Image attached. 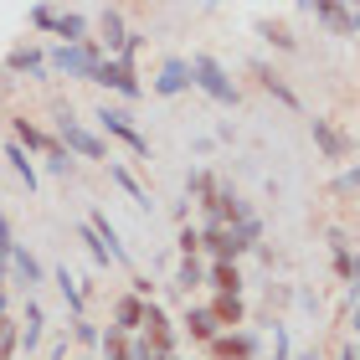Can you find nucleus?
Wrapping results in <instances>:
<instances>
[{
  "mask_svg": "<svg viewBox=\"0 0 360 360\" xmlns=\"http://www.w3.org/2000/svg\"><path fill=\"white\" fill-rule=\"evenodd\" d=\"M206 288L211 293H242V268L237 263H206Z\"/></svg>",
  "mask_w": 360,
  "mask_h": 360,
  "instance_id": "obj_23",
  "label": "nucleus"
},
{
  "mask_svg": "<svg viewBox=\"0 0 360 360\" xmlns=\"http://www.w3.org/2000/svg\"><path fill=\"white\" fill-rule=\"evenodd\" d=\"M93 83L98 88H108V93H119V98H144V83H139V72L129 68V62H119V57H103V68L93 72Z\"/></svg>",
  "mask_w": 360,
  "mask_h": 360,
  "instance_id": "obj_6",
  "label": "nucleus"
},
{
  "mask_svg": "<svg viewBox=\"0 0 360 360\" xmlns=\"http://www.w3.org/2000/svg\"><path fill=\"white\" fill-rule=\"evenodd\" d=\"M0 160H11V170H15V180H21L26 191H37V186H41V175H37V160H31V155H26L15 139L6 144V150H0Z\"/></svg>",
  "mask_w": 360,
  "mask_h": 360,
  "instance_id": "obj_20",
  "label": "nucleus"
},
{
  "mask_svg": "<svg viewBox=\"0 0 360 360\" xmlns=\"http://www.w3.org/2000/svg\"><path fill=\"white\" fill-rule=\"evenodd\" d=\"M108 175H113V180H119V186H124V195H129V201H134L139 211H150V206H155V201H150V191H144L139 180H134V175L124 170V165H113V160H108Z\"/></svg>",
  "mask_w": 360,
  "mask_h": 360,
  "instance_id": "obj_27",
  "label": "nucleus"
},
{
  "mask_svg": "<svg viewBox=\"0 0 360 360\" xmlns=\"http://www.w3.org/2000/svg\"><path fill=\"white\" fill-rule=\"evenodd\" d=\"M88 226L98 232V242H103V248H108V257H113V263H119V268H129V263H134V257H129V248L119 242V226L108 221V211H88Z\"/></svg>",
  "mask_w": 360,
  "mask_h": 360,
  "instance_id": "obj_14",
  "label": "nucleus"
},
{
  "mask_svg": "<svg viewBox=\"0 0 360 360\" xmlns=\"http://www.w3.org/2000/svg\"><path fill=\"white\" fill-rule=\"evenodd\" d=\"M252 77H257V88H263L268 98H278V103H283V108H293V113L304 108V98L293 93L288 83H283V72H273V68H263V62H257V68H252Z\"/></svg>",
  "mask_w": 360,
  "mask_h": 360,
  "instance_id": "obj_17",
  "label": "nucleus"
},
{
  "mask_svg": "<svg viewBox=\"0 0 360 360\" xmlns=\"http://www.w3.org/2000/svg\"><path fill=\"white\" fill-rule=\"evenodd\" d=\"M11 252H15V237H11V221H6V211H0V263H11Z\"/></svg>",
  "mask_w": 360,
  "mask_h": 360,
  "instance_id": "obj_38",
  "label": "nucleus"
},
{
  "mask_svg": "<svg viewBox=\"0 0 360 360\" xmlns=\"http://www.w3.org/2000/svg\"><path fill=\"white\" fill-rule=\"evenodd\" d=\"M350 324H355V340H360V304H355V314H350Z\"/></svg>",
  "mask_w": 360,
  "mask_h": 360,
  "instance_id": "obj_40",
  "label": "nucleus"
},
{
  "mask_svg": "<svg viewBox=\"0 0 360 360\" xmlns=\"http://www.w3.org/2000/svg\"><path fill=\"white\" fill-rule=\"evenodd\" d=\"M11 273H15V283H26V288H37L46 278V268L37 263V252H26L21 242H15V252H11Z\"/></svg>",
  "mask_w": 360,
  "mask_h": 360,
  "instance_id": "obj_22",
  "label": "nucleus"
},
{
  "mask_svg": "<svg viewBox=\"0 0 360 360\" xmlns=\"http://www.w3.org/2000/svg\"><path fill=\"white\" fill-rule=\"evenodd\" d=\"M77 237H83L88 242V252H93V263L98 268H113V257H108V248H103V242H98V232H93V226L83 221V226H77Z\"/></svg>",
  "mask_w": 360,
  "mask_h": 360,
  "instance_id": "obj_31",
  "label": "nucleus"
},
{
  "mask_svg": "<svg viewBox=\"0 0 360 360\" xmlns=\"http://www.w3.org/2000/svg\"><path fill=\"white\" fill-rule=\"evenodd\" d=\"M72 340H77V345H88V350H93L98 340H103V330H98V324H93V319L83 314V319H72Z\"/></svg>",
  "mask_w": 360,
  "mask_h": 360,
  "instance_id": "obj_34",
  "label": "nucleus"
},
{
  "mask_svg": "<svg viewBox=\"0 0 360 360\" xmlns=\"http://www.w3.org/2000/svg\"><path fill=\"white\" fill-rule=\"evenodd\" d=\"M52 37H62L57 46H83V41H93L88 37V15L83 11H57V31Z\"/></svg>",
  "mask_w": 360,
  "mask_h": 360,
  "instance_id": "obj_19",
  "label": "nucleus"
},
{
  "mask_svg": "<svg viewBox=\"0 0 360 360\" xmlns=\"http://www.w3.org/2000/svg\"><path fill=\"white\" fill-rule=\"evenodd\" d=\"M6 360H15V355H6Z\"/></svg>",
  "mask_w": 360,
  "mask_h": 360,
  "instance_id": "obj_43",
  "label": "nucleus"
},
{
  "mask_svg": "<svg viewBox=\"0 0 360 360\" xmlns=\"http://www.w3.org/2000/svg\"><path fill=\"white\" fill-rule=\"evenodd\" d=\"M175 248H180V257H201V226H180V237H175Z\"/></svg>",
  "mask_w": 360,
  "mask_h": 360,
  "instance_id": "obj_32",
  "label": "nucleus"
},
{
  "mask_svg": "<svg viewBox=\"0 0 360 360\" xmlns=\"http://www.w3.org/2000/svg\"><path fill=\"white\" fill-rule=\"evenodd\" d=\"M113 330L139 335V330H144V299H134V293H119V299H113Z\"/></svg>",
  "mask_w": 360,
  "mask_h": 360,
  "instance_id": "obj_18",
  "label": "nucleus"
},
{
  "mask_svg": "<svg viewBox=\"0 0 360 360\" xmlns=\"http://www.w3.org/2000/svg\"><path fill=\"white\" fill-rule=\"evenodd\" d=\"M31 26H37V31H57V11L52 6H37V11H31Z\"/></svg>",
  "mask_w": 360,
  "mask_h": 360,
  "instance_id": "obj_37",
  "label": "nucleus"
},
{
  "mask_svg": "<svg viewBox=\"0 0 360 360\" xmlns=\"http://www.w3.org/2000/svg\"><path fill=\"white\" fill-rule=\"evenodd\" d=\"M211 319L221 324V330H242V324H248V299H242V293H211Z\"/></svg>",
  "mask_w": 360,
  "mask_h": 360,
  "instance_id": "obj_12",
  "label": "nucleus"
},
{
  "mask_svg": "<svg viewBox=\"0 0 360 360\" xmlns=\"http://www.w3.org/2000/svg\"><path fill=\"white\" fill-rule=\"evenodd\" d=\"M41 160H46V170H52V175H72V170H77V160H72L68 150H62L57 139H52V150H46Z\"/></svg>",
  "mask_w": 360,
  "mask_h": 360,
  "instance_id": "obj_30",
  "label": "nucleus"
},
{
  "mask_svg": "<svg viewBox=\"0 0 360 360\" xmlns=\"http://www.w3.org/2000/svg\"><path fill=\"white\" fill-rule=\"evenodd\" d=\"M211 186H217V175H211V170H191V180H186V191L195 195V201H201V195H211Z\"/></svg>",
  "mask_w": 360,
  "mask_h": 360,
  "instance_id": "obj_35",
  "label": "nucleus"
},
{
  "mask_svg": "<svg viewBox=\"0 0 360 360\" xmlns=\"http://www.w3.org/2000/svg\"><path fill=\"white\" fill-rule=\"evenodd\" d=\"M11 134H15V144H21V150H26L31 160H37V155H46V150H52V134H46V129H41V124H31V119H26V113H15V119H11Z\"/></svg>",
  "mask_w": 360,
  "mask_h": 360,
  "instance_id": "obj_15",
  "label": "nucleus"
},
{
  "mask_svg": "<svg viewBox=\"0 0 360 360\" xmlns=\"http://www.w3.org/2000/svg\"><path fill=\"white\" fill-rule=\"evenodd\" d=\"M129 345H134V335H124V330H103V340H98V350H103V360H129Z\"/></svg>",
  "mask_w": 360,
  "mask_h": 360,
  "instance_id": "obj_28",
  "label": "nucleus"
},
{
  "mask_svg": "<svg viewBox=\"0 0 360 360\" xmlns=\"http://www.w3.org/2000/svg\"><path fill=\"white\" fill-rule=\"evenodd\" d=\"M46 340V314H41V304L37 299H26V324H21V345L26 350H37Z\"/></svg>",
  "mask_w": 360,
  "mask_h": 360,
  "instance_id": "obj_26",
  "label": "nucleus"
},
{
  "mask_svg": "<svg viewBox=\"0 0 360 360\" xmlns=\"http://www.w3.org/2000/svg\"><path fill=\"white\" fill-rule=\"evenodd\" d=\"M165 360H180V355H165Z\"/></svg>",
  "mask_w": 360,
  "mask_h": 360,
  "instance_id": "obj_42",
  "label": "nucleus"
},
{
  "mask_svg": "<svg viewBox=\"0 0 360 360\" xmlns=\"http://www.w3.org/2000/svg\"><path fill=\"white\" fill-rule=\"evenodd\" d=\"M175 288L186 293V299H191L195 288H206V263H201V257H180V268H175Z\"/></svg>",
  "mask_w": 360,
  "mask_h": 360,
  "instance_id": "obj_25",
  "label": "nucleus"
},
{
  "mask_svg": "<svg viewBox=\"0 0 360 360\" xmlns=\"http://www.w3.org/2000/svg\"><path fill=\"white\" fill-rule=\"evenodd\" d=\"M201 248L211 252V263H237V257L248 252V242H242L232 226H201Z\"/></svg>",
  "mask_w": 360,
  "mask_h": 360,
  "instance_id": "obj_8",
  "label": "nucleus"
},
{
  "mask_svg": "<svg viewBox=\"0 0 360 360\" xmlns=\"http://www.w3.org/2000/svg\"><path fill=\"white\" fill-rule=\"evenodd\" d=\"M6 77H46V52L37 41H15L6 52Z\"/></svg>",
  "mask_w": 360,
  "mask_h": 360,
  "instance_id": "obj_9",
  "label": "nucleus"
},
{
  "mask_svg": "<svg viewBox=\"0 0 360 360\" xmlns=\"http://www.w3.org/2000/svg\"><path fill=\"white\" fill-rule=\"evenodd\" d=\"M304 15H314L319 26H330L335 37H350V6H299Z\"/></svg>",
  "mask_w": 360,
  "mask_h": 360,
  "instance_id": "obj_24",
  "label": "nucleus"
},
{
  "mask_svg": "<svg viewBox=\"0 0 360 360\" xmlns=\"http://www.w3.org/2000/svg\"><path fill=\"white\" fill-rule=\"evenodd\" d=\"M57 293H62V304L72 309V319H83V309H88V293H83V278H72L68 268H57Z\"/></svg>",
  "mask_w": 360,
  "mask_h": 360,
  "instance_id": "obj_21",
  "label": "nucleus"
},
{
  "mask_svg": "<svg viewBox=\"0 0 360 360\" xmlns=\"http://www.w3.org/2000/svg\"><path fill=\"white\" fill-rule=\"evenodd\" d=\"M186 68H191V88H201V93L211 98V103H221V108H237V103H242V88L232 83V72H226L217 57L195 52V57L186 62Z\"/></svg>",
  "mask_w": 360,
  "mask_h": 360,
  "instance_id": "obj_1",
  "label": "nucleus"
},
{
  "mask_svg": "<svg viewBox=\"0 0 360 360\" xmlns=\"http://www.w3.org/2000/svg\"><path fill=\"white\" fill-rule=\"evenodd\" d=\"M206 350H211V360H257L263 340H257L252 330H221Z\"/></svg>",
  "mask_w": 360,
  "mask_h": 360,
  "instance_id": "obj_7",
  "label": "nucleus"
},
{
  "mask_svg": "<svg viewBox=\"0 0 360 360\" xmlns=\"http://www.w3.org/2000/svg\"><path fill=\"white\" fill-rule=\"evenodd\" d=\"M139 340L155 355H175V319L165 314V304H160V299L144 304V330H139Z\"/></svg>",
  "mask_w": 360,
  "mask_h": 360,
  "instance_id": "obj_5",
  "label": "nucleus"
},
{
  "mask_svg": "<svg viewBox=\"0 0 360 360\" xmlns=\"http://www.w3.org/2000/svg\"><path fill=\"white\" fill-rule=\"evenodd\" d=\"M309 134H314V144H319L324 160H345V155H350V139L340 134L330 119H309Z\"/></svg>",
  "mask_w": 360,
  "mask_h": 360,
  "instance_id": "obj_16",
  "label": "nucleus"
},
{
  "mask_svg": "<svg viewBox=\"0 0 360 360\" xmlns=\"http://www.w3.org/2000/svg\"><path fill=\"white\" fill-rule=\"evenodd\" d=\"M150 88L160 98H180V93H191V68H186V57H165L160 62V72L150 77Z\"/></svg>",
  "mask_w": 360,
  "mask_h": 360,
  "instance_id": "obj_11",
  "label": "nucleus"
},
{
  "mask_svg": "<svg viewBox=\"0 0 360 360\" xmlns=\"http://www.w3.org/2000/svg\"><path fill=\"white\" fill-rule=\"evenodd\" d=\"M52 139H57L72 160H113V155H108V139H103V134H93L83 119H72L68 108L57 113V134H52Z\"/></svg>",
  "mask_w": 360,
  "mask_h": 360,
  "instance_id": "obj_2",
  "label": "nucleus"
},
{
  "mask_svg": "<svg viewBox=\"0 0 360 360\" xmlns=\"http://www.w3.org/2000/svg\"><path fill=\"white\" fill-rule=\"evenodd\" d=\"M98 52L103 57H119L124 52V41H129V26H124V11L119 6H108V11H98Z\"/></svg>",
  "mask_w": 360,
  "mask_h": 360,
  "instance_id": "obj_10",
  "label": "nucleus"
},
{
  "mask_svg": "<svg viewBox=\"0 0 360 360\" xmlns=\"http://www.w3.org/2000/svg\"><path fill=\"white\" fill-rule=\"evenodd\" d=\"M335 360H355V345H345V350H340V355H335Z\"/></svg>",
  "mask_w": 360,
  "mask_h": 360,
  "instance_id": "obj_39",
  "label": "nucleus"
},
{
  "mask_svg": "<svg viewBox=\"0 0 360 360\" xmlns=\"http://www.w3.org/2000/svg\"><path fill=\"white\" fill-rule=\"evenodd\" d=\"M15 345H21V324H15V319L6 314V319H0V360L15 355Z\"/></svg>",
  "mask_w": 360,
  "mask_h": 360,
  "instance_id": "obj_33",
  "label": "nucleus"
},
{
  "mask_svg": "<svg viewBox=\"0 0 360 360\" xmlns=\"http://www.w3.org/2000/svg\"><path fill=\"white\" fill-rule=\"evenodd\" d=\"M93 119H98V129H103V134L124 139V144H129V150H134L139 160H150V139H144L139 129H134V113H129V108H119V103H103V108L93 113Z\"/></svg>",
  "mask_w": 360,
  "mask_h": 360,
  "instance_id": "obj_4",
  "label": "nucleus"
},
{
  "mask_svg": "<svg viewBox=\"0 0 360 360\" xmlns=\"http://www.w3.org/2000/svg\"><path fill=\"white\" fill-rule=\"evenodd\" d=\"M355 360H360V340H355Z\"/></svg>",
  "mask_w": 360,
  "mask_h": 360,
  "instance_id": "obj_41",
  "label": "nucleus"
},
{
  "mask_svg": "<svg viewBox=\"0 0 360 360\" xmlns=\"http://www.w3.org/2000/svg\"><path fill=\"white\" fill-rule=\"evenodd\" d=\"M257 37H263V41H273L278 52H293V46H299V41H293V31H288V26H273V21H257Z\"/></svg>",
  "mask_w": 360,
  "mask_h": 360,
  "instance_id": "obj_29",
  "label": "nucleus"
},
{
  "mask_svg": "<svg viewBox=\"0 0 360 360\" xmlns=\"http://www.w3.org/2000/svg\"><path fill=\"white\" fill-rule=\"evenodd\" d=\"M103 68V52L98 41H83V46H52L46 52V72H62L72 83H93V72Z\"/></svg>",
  "mask_w": 360,
  "mask_h": 360,
  "instance_id": "obj_3",
  "label": "nucleus"
},
{
  "mask_svg": "<svg viewBox=\"0 0 360 360\" xmlns=\"http://www.w3.org/2000/svg\"><path fill=\"white\" fill-rule=\"evenodd\" d=\"M180 330H186L195 345H211V340L221 335V324L211 319V309H206V304H186V314H180Z\"/></svg>",
  "mask_w": 360,
  "mask_h": 360,
  "instance_id": "obj_13",
  "label": "nucleus"
},
{
  "mask_svg": "<svg viewBox=\"0 0 360 360\" xmlns=\"http://www.w3.org/2000/svg\"><path fill=\"white\" fill-rule=\"evenodd\" d=\"M0 268H6V263H0Z\"/></svg>",
  "mask_w": 360,
  "mask_h": 360,
  "instance_id": "obj_44",
  "label": "nucleus"
},
{
  "mask_svg": "<svg viewBox=\"0 0 360 360\" xmlns=\"http://www.w3.org/2000/svg\"><path fill=\"white\" fill-rule=\"evenodd\" d=\"M350 191H360V165H350V170L335 175V195H350Z\"/></svg>",
  "mask_w": 360,
  "mask_h": 360,
  "instance_id": "obj_36",
  "label": "nucleus"
}]
</instances>
